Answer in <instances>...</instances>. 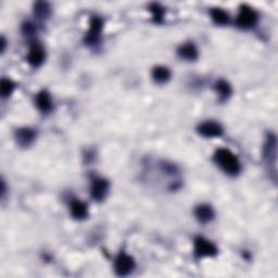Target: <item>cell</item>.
<instances>
[{"label": "cell", "mask_w": 278, "mask_h": 278, "mask_svg": "<svg viewBox=\"0 0 278 278\" xmlns=\"http://www.w3.org/2000/svg\"><path fill=\"white\" fill-rule=\"evenodd\" d=\"M214 88L221 101H227L232 94V88L225 79H219Z\"/></svg>", "instance_id": "cell-16"}, {"label": "cell", "mask_w": 278, "mask_h": 278, "mask_svg": "<svg viewBox=\"0 0 278 278\" xmlns=\"http://www.w3.org/2000/svg\"><path fill=\"white\" fill-rule=\"evenodd\" d=\"M6 39L3 37L2 38V52H4L5 51V48H6Z\"/></svg>", "instance_id": "cell-22"}, {"label": "cell", "mask_w": 278, "mask_h": 278, "mask_svg": "<svg viewBox=\"0 0 278 278\" xmlns=\"http://www.w3.org/2000/svg\"><path fill=\"white\" fill-rule=\"evenodd\" d=\"M46 59L44 47L37 42H33L28 53V63L33 68H39Z\"/></svg>", "instance_id": "cell-10"}, {"label": "cell", "mask_w": 278, "mask_h": 278, "mask_svg": "<svg viewBox=\"0 0 278 278\" xmlns=\"http://www.w3.org/2000/svg\"><path fill=\"white\" fill-rule=\"evenodd\" d=\"M103 31V20L100 16H92L89 21V29L84 37V42L88 47H97L100 45Z\"/></svg>", "instance_id": "cell-3"}, {"label": "cell", "mask_w": 278, "mask_h": 278, "mask_svg": "<svg viewBox=\"0 0 278 278\" xmlns=\"http://www.w3.org/2000/svg\"><path fill=\"white\" fill-rule=\"evenodd\" d=\"M210 15H211V19H212L213 23L217 24V25L224 26V25H227L229 22L228 13L225 10H223L222 8L211 9Z\"/></svg>", "instance_id": "cell-17"}, {"label": "cell", "mask_w": 278, "mask_h": 278, "mask_svg": "<svg viewBox=\"0 0 278 278\" xmlns=\"http://www.w3.org/2000/svg\"><path fill=\"white\" fill-rule=\"evenodd\" d=\"M197 131L204 138H219L224 134L222 125L214 121H205L201 123Z\"/></svg>", "instance_id": "cell-8"}, {"label": "cell", "mask_w": 278, "mask_h": 278, "mask_svg": "<svg viewBox=\"0 0 278 278\" xmlns=\"http://www.w3.org/2000/svg\"><path fill=\"white\" fill-rule=\"evenodd\" d=\"M136 262L133 256L126 252H120L114 260V271L116 275L125 277L135 270Z\"/></svg>", "instance_id": "cell-6"}, {"label": "cell", "mask_w": 278, "mask_h": 278, "mask_svg": "<svg viewBox=\"0 0 278 278\" xmlns=\"http://www.w3.org/2000/svg\"><path fill=\"white\" fill-rule=\"evenodd\" d=\"M263 159L266 165L270 167V174L273 175V181L276 182V163H277V137L275 134H267L263 146Z\"/></svg>", "instance_id": "cell-2"}, {"label": "cell", "mask_w": 278, "mask_h": 278, "mask_svg": "<svg viewBox=\"0 0 278 278\" xmlns=\"http://www.w3.org/2000/svg\"><path fill=\"white\" fill-rule=\"evenodd\" d=\"M151 76L157 84L162 85V84L167 83L168 80L171 79L172 73L168 68L163 67V66H158V67L154 68V70H152Z\"/></svg>", "instance_id": "cell-15"}, {"label": "cell", "mask_w": 278, "mask_h": 278, "mask_svg": "<svg viewBox=\"0 0 278 278\" xmlns=\"http://www.w3.org/2000/svg\"><path fill=\"white\" fill-rule=\"evenodd\" d=\"M22 34L26 38H33L34 36L37 33V29H36V25L32 22H25L22 24L21 28Z\"/></svg>", "instance_id": "cell-21"}, {"label": "cell", "mask_w": 278, "mask_h": 278, "mask_svg": "<svg viewBox=\"0 0 278 278\" xmlns=\"http://www.w3.org/2000/svg\"><path fill=\"white\" fill-rule=\"evenodd\" d=\"M194 251L198 259L202 258H213L219 253V249L212 241L205 239L204 237H197L194 241Z\"/></svg>", "instance_id": "cell-5"}, {"label": "cell", "mask_w": 278, "mask_h": 278, "mask_svg": "<svg viewBox=\"0 0 278 278\" xmlns=\"http://www.w3.org/2000/svg\"><path fill=\"white\" fill-rule=\"evenodd\" d=\"M110 189V183L102 177H94L91 185V196L95 201H103Z\"/></svg>", "instance_id": "cell-7"}, {"label": "cell", "mask_w": 278, "mask_h": 278, "mask_svg": "<svg viewBox=\"0 0 278 278\" xmlns=\"http://www.w3.org/2000/svg\"><path fill=\"white\" fill-rule=\"evenodd\" d=\"M214 162L222 171L229 176H237L241 172V163L238 157L227 148H221L215 151Z\"/></svg>", "instance_id": "cell-1"}, {"label": "cell", "mask_w": 278, "mask_h": 278, "mask_svg": "<svg viewBox=\"0 0 278 278\" xmlns=\"http://www.w3.org/2000/svg\"><path fill=\"white\" fill-rule=\"evenodd\" d=\"M33 11H34V15L37 17L38 20L44 21V20H47L49 17L50 12H51V8L48 3L38 2V3L34 4Z\"/></svg>", "instance_id": "cell-18"}, {"label": "cell", "mask_w": 278, "mask_h": 278, "mask_svg": "<svg viewBox=\"0 0 278 278\" xmlns=\"http://www.w3.org/2000/svg\"><path fill=\"white\" fill-rule=\"evenodd\" d=\"M15 89V84L9 78H3L0 83V93H2L3 98L10 97L13 91Z\"/></svg>", "instance_id": "cell-20"}, {"label": "cell", "mask_w": 278, "mask_h": 278, "mask_svg": "<svg viewBox=\"0 0 278 278\" xmlns=\"http://www.w3.org/2000/svg\"><path fill=\"white\" fill-rule=\"evenodd\" d=\"M70 212L74 220L83 221L88 217V205L78 199H73L70 202Z\"/></svg>", "instance_id": "cell-13"}, {"label": "cell", "mask_w": 278, "mask_h": 278, "mask_svg": "<svg viewBox=\"0 0 278 278\" xmlns=\"http://www.w3.org/2000/svg\"><path fill=\"white\" fill-rule=\"evenodd\" d=\"M149 11L152 14V20L156 23H162L165 15V9L160 4H150L149 5Z\"/></svg>", "instance_id": "cell-19"}, {"label": "cell", "mask_w": 278, "mask_h": 278, "mask_svg": "<svg viewBox=\"0 0 278 278\" xmlns=\"http://www.w3.org/2000/svg\"><path fill=\"white\" fill-rule=\"evenodd\" d=\"M36 131L31 127H21L15 131L14 138L17 145L21 148H29L33 145V142L36 139Z\"/></svg>", "instance_id": "cell-9"}, {"label": "cell", "mask_w": 278, "mask_h": 278, "mask_svg": "<svg viewBox=\"0 0 278 278\" xmlns=\"http://www.w3.org/2000/svg\"><path fill=\"white\" fill-rule=\"evenodd\" d=\"M35 104L37 106V109L45 114L51 112L53 109V101L51 95L47 91H45V89L44 91H40L37 95H36Z\"/></svg>", "instance_id": "cell-11"}, {"label": "cell", "mask_w": 278, "mask_h": 278, "mask_svg": "<svg viewBox=\"0 0 278 278\" xmlns=\"http://www.w3.org/2000/svg\"><path fill=\"white\" fill-rule=\"evenodd\" d=\"M177 55L183 60L196 61L199 57V51H198V48L196 47V45L189 41V42H185L178 47Z\"/></svg>", "instance_id": "cell-12"}, {"label": "cell", "mask_w": 278, "mask_h": 278, "mask_svg": "<svg viewBox=\"0 0 278 278\" xmlns=\"http://www.w3.org/2000/svg\"><path fill=\"white\" fill-rule=\"evenodd\" d=\"M195 217L201 224H208L215 218L214 209L209 204H200L195 209Z\"/></svg>", "instance_id": "cell-14"}, {"label": "cell", "mask_w": 278, "mask_h": 278, "mask_svg": "<svg viewBox=\"0 0 278 278\" xmlns=\"http://www.w3.org/2000/svg\"><path fill=\"white\" fill-rule=\"evenodd\" d=\"M259 22V14L253 8L248 5H241L236 17L237 28L241 30H250L254 28Z\"/></svg>", "instance_id": "cell-4"}]
</instances>
